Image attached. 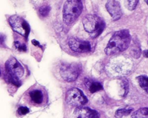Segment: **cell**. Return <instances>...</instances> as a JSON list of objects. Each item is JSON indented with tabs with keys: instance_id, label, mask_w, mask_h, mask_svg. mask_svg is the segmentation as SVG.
Instances as JSON below:
<instances>
[{
	"instance_id": "cell-4",
	"label": "cell",
	"mask_w": 148,
	"mask_h": 118,
	"mask_svg": "<svg viewBox=\"0 0 148 118\" xmlns=\"http://www.w3.org/2000/svg\"><path fill=\"white\" fill-rule=\"evenodd\" d=\"M82 22L84 30L93 39L100 35L105 28V22L97 15H86L83 18Z\"/></svg>"
},
{
	"instance_id": "cell-22",
	"label": "cell",
	"mask_w": 148,
	"mask_h": 118,
	"mask_svg": "<svg viewBox=\"0 0 148 118\" xmlns=\"http://www.w3.org/2000/svg\"><path fill=\"white\" fill-rule=\"evenodd\" d=\"M143 56H144V57L148 58V50H146L143 51Z\"/></svg>"
},
{
	"instance_id": "cell-7",
	"label": "cell",
	"mask_w": 148,
	"mask_h": 118,
	"mask_svg": "<svg viewBox=\"0 0 148 118\" xmlns=\"http://www.w3.org/2000/svg\"><path fill=\"white\" fill-rule=\"evenodd\" d=\"M65 98L68 104L77 107L86 104L88 101L83 92L77 88H72L69 90L66 94Z\"/></svg>"
},
{
	"instance_id": "cell-18",
	"label": "cell",
	"mask_w": 148,
	"mask_h": 118,
	"mask_svg": "<svg viewBox=\"0 0 148 118\" xmlns=\"http://www.w3.org/2000/svg\"><path fill=\"white\" fill-rule=\"evenodd\" d=\"M29 109L26 107H23L21 106L18 109L17 112L18 113L19 115H25L27 114L28 113H29Z\"/></svg>"
},
{
	"instance_id": "cell-19",
	"label": "cell",
	"mask_w": 148,
	"mask_h": 118,
	"mask_svg": "<svg viewBox=\"0 0 148 118\" xmlns=\"http://www.w3.org/2000/svg\"><path fill=\"white\" fill-rule=\"evenodd\" d=\"M14 45L16 48L18 50L21 51H25L26 50V46L25 44H21V43L18 41H15L14 43Z\"/></svg>"
},
{
	"instance_id": "cell-2",
	"label": "cell",
	"mask_w": 148,
	"mask_h": 118,
	"mask_svg": "<svg viewBox=\"0 0 148 118\" xmlns=\"http://www.w3.org/2000/svg\"><path fill=\"white\" fill-rule=\"evenodd\" d=\"M24 99L31 106L43 107L48 103L49 95L46 88L38 84H35L27 90L24 94Z\"/></svg>"
},
{
	"instance_id": "cell-8",
	"label": "cell",
	"mask_w": 148,
	"mask_h": 118,
	"mask_svg": "<svg viewBox=\"0 0 148 118\" xmlns=\"http://www.w3.org/2000/svg\"><path fill=\"white\" fill-rule=\"evenodd\" d=\"M5 68L10 76L19 79L23 76L24 73L22 65L14 57H10L5 62Z\"/></svg>"
},
{
	"instance_id": "cell-3",
	"label": "cell",
	"mask_w": 148,
	"mask_h": 118,
	"mask_svg": "<svg viewBox=\"0 0 148 118\" xmlns=\"http://www.w3.org/2000/svg\"><path fill=\"white\" fill-rule=\"evenodd\" d=\"M83 9L81 0H67L63 9V20L67 25H70L79 17Z\"/></svg>"
},
{
	"instance_id": "cell-11",
	"label": "cell",
	"mask_w": 148,
	"mask_h": 118,
	"mask_svg": "<svg viewBox=\"0 0 148 118\" xmlns=\"http://www.w3.org/2000/svg\"><path fill=\"white\" fill-rule=\"evenodd\" d=\"M75 118H99V114L96 110L88 107H79L75 110Z\"/></svg>"
},
{
	"instance_id": "cell-16",
	"label": "cell",
	"mask_w": 148,
	"mask_h": 118,
	"mask_svg": "<svg viewBox=\"0 0 148 118\" xmlns=\"http://www.w3.org/2000/svg\"><path fill=\"white\" fill-rule=\"evenodd\" d=\"M139 0H126V6L130 10H134L136 8Z\"/></svg>"
},
{
	"instance_id": "cell-5",
	"label": "cell",
	"mask_w": 148,
	"mask_h": 118,
	"mask_svg": "<svg viewBox=\"0 0 148 118\" xmlns=\"http://www.w3.org/2000/svg\"><path fill=\"white\" fill-rule=\"evenodd\" d=\"M82 68L77 63L63 64L61 66L60 73L63 79L68 82L75 81L81 73Z\"/></svg>"
},
{
	"instance_id": "cell-20",
	"label": "cell",
	"mask_w": 148,
	"mask_h": 118,
	"mask_svg": "<svg viewBox=\"0 0 148 118\" xmlns=\"http://www.w3.org/2000/svg\"><path fill=\"white\" fill-rule=\"evenodd\" d=\"M123 86H124V88H125V96H126L128 93V88H129L128 81L126 79L124 80L123 81Z\"/></svg>"
},
{
	"instance_id": "cell-6",
	"label": "cell",
	"mask_w": 148,
	"mask_h": 118,
	"mask_svg": "<svg viewBox=\"0 0 148 118\" xmlns=\"http://www.w3.org/2000/svg\"><path fill=\"white\" fill-rule=\"evenodd\" d=\"M9 23L12 30L25 37L30 33V26L27 21L18 15H12L9 18Z\"/></svg>"
},
{
	"instance_id": "cell-17",
	"label": "cell",
	"mask_w": 148,
	"mask_h": 118,
	"mask_svg": "<svg viewBox=\"0 0 148 118\" xmlns=\"http://www.w3.org/2000/svg\"><path fill=\"white\" fill-rule=\"evenodd\" d=\"M51 7L48 5H44L40 7L39 9V13L43 17H46L49 15V12L51 11Z\"/></svg>"
},
{
	"instance_id": "cell-10",
	"label": "cell",
	"mask_w": 148,
	"mask_h": 118,
	"mask_svg": "<svg viewBox=\"0 0 148 118\" xmlns=\"http://www.w3.org/2000/svg\"><path fill=\"white\" fill-rule=\"evenodd\" d=\"M107 10L114 21L119 20L123 15L121 7L116 0H108L106 4Z\"/></svg>"
},
{
	"instance_id": "cell-12",
	"label": "cell",
	"mask_w": 148,
	"mask_h": 118,
	"mask_svg": "<svg viewBox=\"0 0 148 118\" xmlns=\"http://www.w3.org/2000/svg\"><path fill=\"white\" fill-rule=\"evenodd\" d=\"M85 84L86 87L91 93H96L103 89L102 85L97 82L90 81L89 80L86 79Z\"/></svg>"
},
{
	"instance_id": "cell-21",
	"label": "cell",
	"mask_w": 148,
	"mask_h": 118,
	"mask_svg": "<svg viewBox=\"0 0 148 118\" xmlns=\"http://www.w3.org/2000/svg\"><path fill=\"white\" fill-rule=\"evenodd\" d=\"M32 43L34 44V45L40 46V43H39V42H38V41L35 40V39H33V40H32Z\"/></svg>"
},
{
	"instance_id": "cell-15",
	"label": "cell",
	"mask_w": 148,
	"mask_h": 118,
	"mask_svg": "<svg viewBox=\"0 0 148 118\" xmlns=\"http://www.w3.org/2000/svg\"><path fill=\"white\" fill-rule=\"evenodd\" d=\"M133 110L131 108H122L118 109L115 113V117L116 118H122L123 116L130 115L133 111Z\"/></svg>"
},
{
	"instance_id": "cell-23",
	"label": "cell",
	"mask_w": 148,
	"mask_h": 118,
	"mask_svg": "<svg viewBox=\"0 0 148 118\" xmlns=\"http://www.w3.org/2000/svg\"><path fill=\"white\" fill-rule=\"evenodd\" d=\"M144 1L146 2V3L147 4V5H148V0H144Z\"/></svg>"
},
{
	"instance_id": "cell-1",
	"label": "cell",
	"mask_w": 148,
	"mask_h": 118,
	"mask_svg": "<svg viewBox=\"0 0 148 118\" xmlns=\"http://www.w3.org/2000/svg\"><path fill=\"white\" fill-rule=\"evenodd\" d=\"M131 41V35L128 30L116 32L110 39L105 52L108 56L122 52L128 48Z\"/></svg>"
},
{
	"instance_id": "cell-13",
	"label": "cell",
	"mask_w": 148,
	"mask_h": 118,
	"mask_svg": "<svg viewBox=\"0 0 148 118\" xmlns=\"http://www.w3.org/2000/svg\"><path fill=\"white\" fill-rule=\"evenodd\" d=\"M140 87L148 94V76L140 75L136 78Z\"/></svg>"
},
{
	"instance_id": "cell-14",
	"label": "cell",
	"mask_w": 148,
	"mask_h": 118,
	"mask_svg": "<svg viewBox=\"0 0 148 118\" xmlns=\"http://www.w3.org/2000/svg\"><path fill=\"white\" fill-rule=\"evenodd\" d=\"M131 118H148V108H140L132 113Z\"/></svg>"
},
{
	"instance_id": "cell-9",
	"label": "cell",
	"mask_w": 148,
	"mask_h": 118,
	"mask_svg": "<svg viewBox=\"0 0 148 118\" xmlns=\"http://www.w3.org/2000/svg\"><path fill=\"white\" fill-rule=\"evenodd\" d=\"M69 47L73 51L79 53L88 52L91 51V45L88 41L71 37L68 42Z\"/></svg>"
}]
</instances>
